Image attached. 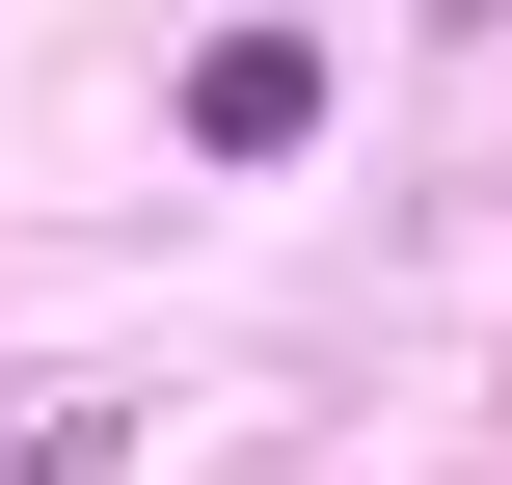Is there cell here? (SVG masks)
<instances>
[{"label": "cell", "mask_w": 512, "mask_h": 485, "mask_svg": "<svg viewBox=\"0 0 512 485\" xmlns=\"http://www.w3.org/2000/svg\"><path fill=\"white\" fill-rule=\"evenodd\" d=\"M297 135H324V54L297 27H216L189 54V162H297Z\"/></svg>", "instance_id": "1"}, {"label": "cell", "mask_w": 512, "mask_h": 485, "mask_svg": "<svg viewBox=\"0 0 512 485\" xmlns=\"http://www.w3.org/2000/svg\"><path fill=\"white\" fill-rule=\"evenodd\" d=\"M135 459V405H27V432H0V485H108Z\"/></svg>", "instance_id": "2"}]
</instances>
